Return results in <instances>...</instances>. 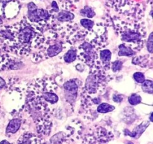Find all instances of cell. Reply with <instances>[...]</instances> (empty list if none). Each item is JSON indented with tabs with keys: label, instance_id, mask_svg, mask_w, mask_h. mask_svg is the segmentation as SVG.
Instances as JSON below:
<instances>
[{
	"label": "cell",
	"instance_id": "1",
	"mask_svg": "<svg viewBox=\"0 0 153 144\" xmlns=\"http://www.w3.org/2000/svg\"><path fill=\"white\" fill-rule=\"evenodd\" d=\"M58 88L56 83L49 79H37L28 88V106L40 113V116L49 118L52 109L49 105L58 103L59 98L55 93Z\"/></svg>",
	"mask_w": 153,
	"mask_h": 144
},
{
	"label": "cell",
	"instance_id": "2",
	"mask_svg": "<svg viewBox=\"0 0 153 144\" xmlns=\"http://www.w3.org/2000/svg\"><path fill=\"white\" fill-rule=\"evenodd\" d=\"M115 26L121 40L126 45L130 46L134 51L142 49L144 44L146 31L139 21L129 23L125 21L118 20Z\"/></svg>",
	"mask_w": 153,
	"mask_h": 144
},
{
	"label": "cell",
	"instance_id": "3",
	"mask_svg": "<svg viewBox=\"0 0 153 144\" xmlns=\"http://www.w3.org/2000/svg\"><path fill=\"white\" fill-rule=\"evenodd\" d=\"M113 137L112 132L103 127H98L85 135L83 144H107Z\"/></svg>",
	"mask_w": 153,
	"mask_h": 144
},
{
	"label": "cell",
	"instance_id": "4",
	"mask_svg": "<svg viewBox=\"0 0 153 144\" xmlns=\"http://www.w3.org/2000/svg\"><path fill=\"white\" fill-rule=\"evenodd\" d=\"M79 58L87 65L92 68L97 64V56L95 47L88 41H84L79 47Z\"/></svg>",
	"mask_w": 153,
	"mask_h": 144
},
{
	"label": "cell",
	"instance_id": "5",
	"mask_svg": "<svg viewBox=\"0 0 153 144\" xmlns=\"http://www.w3.org/2000/svg\"><path fill=\"white\" fill-rule=\"evenodd\" d=\"M54 40H50V41L46 42V48L43 52L44 56L43 58H50V57H54L55 56L61 53L64 50V44L61 42H53Z\"/></svg>",
	"mask_w": 153,
	"mask_h": 144
},
{
	"label": "cell",
	"instance_id": "6",
	"mask_svg": "<svg viewBox=\"0 0 153 144\" xmlns=\"http://www.w3.org/2000/svg\"><path fill=\"white\" fill-rule=\"evenodd\" d=\"M34 120H35L36 128L38 133L44 136H47L50 134L52 123L49 120V118L44 116H37Z\"/></svg>",
	"mask_w": 153,
	"mask_h": 144
},
{
	"label": "cell",
	"instance_id": "7",
	"mask_svg": "<svg viewBox=\"0 0 153 144\" xmlns=\"http://www.w3.org/2000/svg\"><path fill=\"white\" fill-rule=\"evenodd\" d=\"M17 144H46V142L35 134L25 132L19 137Z\"/></svg>",
	"mask_w": 153,
	"mask_h": 144
},
{
	"label": "cell",
	"instance_id": "8",
	"mask_svg": "<svg viewBox=\"0 0 153 144\" xmlns=\"http://www.w3.org/2000/svg\"><path fill=\"white\" fill-rule=\"evenodd\" d=\"M64 92H65L66 97L68 98L69 100H73L76 98L78 91H79V85L75 80H70L64 84Z\"/></svg>",
	"mask_w": 153,
	"mask_h": 144
},
{
	"label": "cell",
	"instance_id": "9",
	"mask_svg": "<svg viewBox=\"0 0 153 144\" xmlns=\"http://www.w3.org/2000/svg\"><path fill=\"white\" fill-rule=\"evenodd\" d=\"M111 52L109 50H102L100 52V62L101 65L105 68L108 69L111 66Z\"/></svg>",
	"mask_w": 153,
	"mask_h": 144
},
{
	"label": "cell",
	"instance_id": "10",
	"mask_svg": "<svg viewBox=\"0 0 153 144\" xmlns=\"http://www.w3.org/2000/svg\"><path fill=\"white\" fill-rule=\"evenodd\" d=\"M22 124V120L20 118H13L9 122L6 128V133L7 134H15L18 131Z\"/></svg>",
	"mask_w": 153,
	"mask_h": 144
},
{
	"label": "cell",
	"instance_id": "11",
	"mask_svg": "<svg viewBox=\"0 0 153 144\" xmlns=\"http://www.w3.org/2000/svg\"><path fill=\"white\" fill-rule=\"evenodd\" d=\"M75 17L74 14L69 10H62L56 15V19L61 22H68L73 20Z\"/></svg>",
	"mask_w": 153,
	"mask_h": 144
},
{
	"label": "cell",
	"instance_id": "12",
	"mask_svg": "<svg viewBox=\"0 0 153 144\" xmlns=\"http://www.w3.org/2000/svg\"><path fill=\"white\" fill-rule=\"evenodd\" d=\"M136 54V51L131 49L130 46H127L125 44H123L119 46V51H118V56H133Z\"/></svg>",
	"mask_w": 153,
	"mask_h": 144
},
{
	"label": "cell",
	"instance_id": "13",
	"mask_svg": "<svg viewBox=\"0 0 153 144\" xmlns=\"http://www.w3.org/2000/svg\"><path fill=\"white\" fill-rule=\"evenodd\" d=\"M148 125H149V123H142L140 125L137 126L136 128H134V130H133L131 133H128V134L130 136H131V137L137 139V138L143 134V132L146 130V128L148 127Z\"/></svg>",
	"mask_w": 153,
	"mask_h": 144
},
{
	"label": "cell",
	"instance_id": "14",
	"mask_svg": "<svg viewBox=\"0 0 153 144\" xmlns=\"http://www.w3.org/2000/svg\"><path fill=\"white\" fill-rule=\"evenodd\" d=\"M77 57V50L74 48L69 50L64 56V60L67 63H71L76 60Z\"/></svg>",
	"mask_w": 153,
	"mask_h": 144
},
{
	"label": "cell",
	"instance_id": "15",
	"mask_svg": "<svg viewBox=\"0 0 153 144\" xmlns=\"http://www.w3.org/2000/svg\"><path fill=\"white\" fill-rule=\"evenodd\" d=\"M65 141H67V137L64 132L56 134L50 140L51 144H63Z\"/></svg>",
	"mask_w": 153,
	"mask_h": 144
},
{
	"label": "cell",
	"instance_id": "16",
	"mask_svg": "<svg viewBox=\"0 0 153 144\" xmlns=\"http://www.w3.org/2000/svg\"><path fill=\"white\" fill-rule=\"evenodd\" d=\"M114 108V106L108 103H102L97 107V112L100 113H107V112L113 111Z\"/></svg>",
	"mask_w": 153,
	"mask_h": 144
},
{
	"label": "cell",
	"instance_id": "17",
	"mask_svg": "<svg viewBox=\"0 0 153 144\" xmlns=\"http://www.w3.org/2000/svg\"><path fill=\"white\" fill-rule=\"evenodd\" d=\"M80 13L82 16L87 18H93L96 15L94 10L90 6H85L84 8L81 10Z\"/></svg>",
	"mask_w": 153,
	"mask_h": 144
},
{
	"label": "cell",
	"instance_id": "18",
	"mask_svg": "<svg viewBox=\"0 0 153 144\" xmlns=\"http://www.w3.org/2000/svg\"><path fill=\"white\" fill-rule=\"evenodd\" d=\"M153 82L152 80H145L143 82L141 83V88L144 92L149 93V94H152L153 93Z\"/></svg>",
	"mask_w": 153,
	"mask_h": 144
},
{
	"label": "cell",
	"instance_id": "19",
	"mask_svg": "<svg viewBox=\"0 0 153 144\" xmlns=\"http://www.w3.org/2000/svg\"><path fill=\"white\" fill-rule=\"evenodd\" d=\"M80 23L84 28H85L86 30H88V32L91 31V29L93 28V27L95 25V22H94L93 20L90 19H87V18H84V19H82L80 20Z\"/></svg>",
	"mask_w": 153,
	"mask_h": 144
},
{
	"label": "cell",
	"instance_id": "20",
	"mask_svg": "<svg viewBox=\"0 0 153 144\" xmlns=\"http://www.w3.org/2000/svg\"><path fill=\"white\" fill-rule=\"evenodd\" d=\"M128 102L131 105H137L138 104L141 103L142 98L139 94H132L131 96H129L128 98Z\"/></svg>",
	"mask_w": 153,
	"mask_h": 144
},
{
	"label": "cell",
	"instance_id": "21",
	"mask_svg": "<svg viewBox=\"0 0 153 144\" xmlns=\"http://www.w3.org/2000/svg\"><path fill=\"white\" fill-rule=\"evenodd\" d=\"M123 63L122 61L120 60H116V61L113 62L111 64V68L112 71L113 72H118L122 69L123 68Z\"/></svg>",
	"mask_w": 153,
	"mask_h": 144
},
{
	"label": "cell",
	"instance_id": "22",
	"mask_svg": "<svg viewBox=\"0 0 153 144\" xmlns=\"http://www.w3.org/2000/svg\"><path fill=\"white\" fill-rule=\"evenodd\" d=\"M133 77H134V80L138 83H142L145 80L144 74L141 72H135L133 75Z\"/></svg>",
	"mask_w": 153,
	"mask_h": 144
},
{
	"label": "cell",
	"instance_id": "23",
	"mask_svg": "<svg viewBox=\"0 0 153 144\" xmlns=\"http://www.w3.org/2000/svg\"><path fill=\"white\" fill-rule=\"evenodd\" d=\"M152 35H153L152 33H151V34H149V38H148V40H147V45H146V46H147V50L149 51L150 53H152V52H153V38H152Z\"/></svg>",
	"mask_w": 153,
	"mask_h": 144
},
{
	"label": "cell",
	"instance_id": "24",
	"mask_svg": "<svg viewBox=\"0 0 153 144\" xmlns=\"http://www.w3.org/2000/svg\"><path fill=\"white\" fill-rule=\"evenodd\" d=\"M123 99V96L122 94H115V95L113 96V100L114 102H117V103H120L121 101Z\"/></svg>",
	"mask_w": 153,
	"mask_h": 144
},
{
	"label": "cell",
	"instance_id": "25",
	"mask_svg": "<svg viewBox=\"0 0 153 144\" xmlns=\"http://www.w3.org/2000/svg\"><path fill=\"white\" fill-rule=\"evenodd\" d=\"M27 7H28V10H35V9L37 8V7L36 6V4H34V2H31L28 3V5H27Z\"/></svg>",
	"mask_w": 153,
	"mask_h": 144
},
{
	"label": "cell",
	"instance_id": "26",
	"mask_svg": "<svg viewBox=\"0 0 153 144\" xmlns=\"http://www.w3.org/2000/svg\"><path fill=\"white\" fill-rule=\"evenodd\" d=\"M4 86H5V81H4L2 78L0 77V88H3Z\"/></svg>",
	"mask_w": 153,
	"mask_h": 144
},
{
	"label": "cell",
	"instance_id": "27",
	"mask_svg": "<svg viewBox=\"0 0 153 144\" xmlns=\"http://www.w3.org/2000/svg\"><path fill=\"white\" fill-rule=\"evenodd\" d=\"M10 1L11 0H0V3H1V4H7V2Z\"/></svg>",
	"mask_w": 153,
	"mask_h": 144
},
{
	"label": "cell",
	"instance_id": "28",
	"mask_svg": "<svg viewBox=\"0 0 153 144\" xmlns=\"http://www.w3.org/2000/svg\"><path fill=\"white\" fill-rule=\"evenodd\" d=\"M0 144H10V143L7 140H2L0 142Z\"/></svg>",
	"mask_w": 153,
	"mask_h": 144
},
{
	"label": "cell",
	"instance_id": "29",
	"mask_svg": "<svg viewBox=\"0 0 153 144\" xmlns=\"http://www.w3.org/2000/svg\"><path fill=\"white\" fill-rule=\"evenodd\" d=\"M152 114H151V116H150V121L151 122H152Z\"/></svg>",
	"mask_w": 153,
	"mask_h": 144
},
{
	"label": "cell",
	"instance_id": "30",
	"mask_svg": "<svg viewBox=\"0 0 153 144\" xmlns=\"http://www.w3.org/2000/svg\"><path fill=\"white\" fill-rule=\"evenodd\" d=\"M2 22H3L2 20H1V19H0V24H2Z\"/></svg>",
	"mask_w": 153,
	"mask_h": 144
},
{
	"label": "cell",
	"instance_id": "31",
	"mask_svg": "<svg viewBox=\"0 0 153 144\" xmlns=\"http://www.w3.org/2000/svg\"><path fill=\"white\" fill-rule=\"evenodd\" d=\"M128 144H134V143H133V142H128Z\"/></svg>",
	"mask_w": 153,
	"mask_h": 144
}]
</instances>
